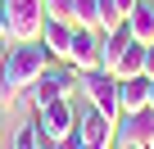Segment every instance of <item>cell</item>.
Wrapping results in <instances>:
<instances>
[{
    "mask_svg": "<svg viewBox=\"0 0 154 149\" xmlns=\"http://www.w3.org/2000/svg\"><path fill=\"white\" fill-rule=\"evenodd\" d=\"M54 59H50V50L41 45V41H14L9 50H5V59H0V104H18L23 95H27V86L41 77V72L50 68Z\"/></svg>",
    "mask_w": 154,
    "mask_h": 149,
    "instance_id": "obj_1",
    "label": "cell"
},
{
    "mask_svg": "<svg viewBox=\"0 0 154 149\" xmlns=\"http://www.w3.org/2000/svg\"><path fill=\"white\" fill-rule=\"evenodd\" d=\"M77 95H82V72L68 68V63H50L41 77L27 86V104H32V113L45 109V104H54V100H77Z\"/></svg>",
    "mask_w": 154,
    "mask_h": 149,
    "instance_id": "obj_2",
    "label": "cell"
},
{
    "mask_svg": "<svg viewBox=\"0 0 154 149\" xmlns=\"http://www.w3.org/2000/svg\"><path fill=\"white\" fill-rule=\"evenodd\" d=\"M82 100L91 104V109H100L104 118H122V109H118V77H113V72H86V77H82Z\"/></svg>",
    "mask_w": 154,
    "mask_h": 149,
    "instance_id": "obj_3",
    "label": "cell"
},
{
    "mask_svg": "<svg viewBox=\"0 0 154 149\" xmlns=\"http://www.w3.org/2000/svg\"><path fill=\"white\" fill-rule=\"evenodd\" d=\"M77 136H82L86 149H113V145H118V122L104 118L100 109L82 104V109H77Z\"/></svg>",
    "mask_w": 154,
    "mask_h": 149,
    "instance_id": "obj_4",
    "label": "cell"
},
{
    "mask_svg": "<svg viewBox=\"0 0 154 149\" xmlns=\"http://www.w3.org/2000/svg\"><path fill=\"white\" fill-rule=\"evenodd\" d=\"M5 5H9V36L14 41H41L45 0H5Z\"/></svg>",
    "mask_w": 154,
    "mask_h": 149,
    "instance_id": "obj_5",
    "label": "cell"
},
{
    "mask_svg": "<svg viewBox=\"0 0 154 149\" xmlns=\"http://www.w3.org/2000/svg\"><path fill=\"white\" fill-rule=\"evenodd\" d=\"M77 100H54V104H45V109H36V127H41V136L54 145V140H63V136H72L77 131Z\"/></svg>",
    "mask_w": 154,
    "mask_h": 149,
    "instance_id": "obj_6",
    "label": "cell"
},
{
    "mask_svg": "<svg viewBox=\"0 0 154 149\" xmlns=\"http://www.w3.org/2000/svg\"><path fill=\"white\" fill-rule=\"evenodd\" d=\"M68 68H77L86 77V72H100V32L95 27H72V45H68Z\"/></svg>",
    "mask_w": 154,
    "mask_h": 149,
    "instance_id": "obj_7",
    "label": "cell"
},
{
    "mask_svg": "<svg viewBox=\"0 0 154 149\" xmlns=\"http://www.w3.org/2000/svg\"><path fill=\"white\" fill-rule=\"evenodd\" d=\"M118 145H154V109L122 113L118 118ZM113 145V149H118Z\"/></svg>",
    "mask_w": 154,
    "mask_h": 149,
    "instance_id": "obj_8",
    "label": "cell"
},
{
    "mask_svg": "<svg viewBox=\"0 0 154 149\" xmlns=\"http://www.w3.org/2000/svg\"><path fill=\"white\" fill-rule=\"evenodd\" d=\"M41 45L50 50V59H54V63H63V59H68V45H72V23L45 18V27H41Z\"/></svg>",
    "mask_w": 154,
    "mask_h": 149,
    "instance_id": "obj_9",
    "label": "cell"
},
{
    "mask_svg": "<svg viewBox=\"0 0 154 149\" xmlns=\"http://www.w3.org/2000/svg\"><path fill=\"white\" fill-rule=\"evenodd\" d=\"M118 109H122V113L149 109V77H127V82H118Z\"/></svg>",
    "mask_w": 154,
    "mask_h": 149,
    "instance_id": "obj_10",
    "label": "cell"
},
{
    "mask_svg": "<svg viewBox=\"0 0 154 149\" xmlns=\"http://www.w3.org/2000/svg\"><path fill=\"white\" fill-rule=\"evenodd\" d=\"M127 27L140 45H154V0H136L131 14H127Z\"/></svg>",
    "mask_w": 154,
    "mask_h": 149,
    "instance_id": "obj_11",
    "label": "cell"
},
{
    "mask_svg": "<svg viewBox=\"0 0 154 149\" xmlns=\"http://www.w3.org/2000/svg\"><path fill=\"white\" fill-rule=\"evenodd\" d=\"M113 77H118V82H127V77H145V45H140V41H131V45L118 54Z\"/></svg>",
    "mask_w": 154,
    "mask_h": 149,
    "instance_id": "obj_12",
    "label": "cell"
},
{
    "mask_svg": "<svg viewBox=\"0 0 154 149\" xmlns=\"http://www.w3.org/2000/svg\"><path fill=\"white\" fill-rule=\"evenodd\" d=\"M136 0H100V32H113L118 23H127Z\"/></svg>",
    "mask_w": 154,
    "mask_h": 149,
    "instance_id": "obj_13",
    "label": "cell"
},
{
    "mask_svg": "<svg viewBox=\"0 0 154 149\" xmlns=\"http://www.w3.org/2000/svg\"><path fill=\"white\" fill-rule=\"evenodd\" d=\"M72 27H95L100 32V0H72Z\"/></svg>",
    "mask_w": 154,
    "mask_h": 149,
    "instance_id": "obj_14",
    "label": "cell"
},
{
    "mask_svg": "<svg viewBox=\"0 0 154 149\" xmlns=\"http://www.w3.org/2000/svg\"><path fill=\"white\" fill-rule=\"evenodd\" d=\"M41 145H50V140L41 136V127H36V118H32V122H23V127L14 131V149H41Z\"/></svg>",
    "mask_w": 154,
    "mask_h": 149,
    "instance_id": "obj_15",
    "label": "cell"
},
{
    "mask_svg": "<svg viewBox=\"0 0 154 149\" xmlns=\"http://www.w3.org/2000/svg\"><path fill=\"white\" fill-rule=\"evenodd\" d=\"M45 18H59V23H72V0H45Z\"/></svg>",
    "mask_w": 154,
    "mask_h": 149,
    "instance_id": "obj_16",
    "label": "cell"
},
{
    "mask_svg": "<svg viewBox=\"0 0 154 149\" xmlns=\"http://www.w3.org/2000/svg\"><path fill=\"white\" fill-rule=\"evenodd\" d=\"M0 36H9V5L0 0Z\"/></svg>",
    "mask_w": 154,
    "mask_h": 149,
    "instance_id": "obj_17",
    "label": "cell"
},
{
    "mask_svg": "<svg viewBox=\"0 0 154 149\" xmlns=\"http://www.w3.org/2000/svg\"><path fill=\"white\" fill-rule=\"evenodd\" d=\"M145 77L154 82V45H145Z\"/></svg>",
    "mask_w": 154,
    "mask_h": 149,
    "instance_id": "obj_18",
    "label": "cell"
},
{
    "mask_svg": "<svg viewBox=\"0 0 154 149\" xmlns=\"http://www.w3.org/2000/svg\"><path fill=\"white\" fill-rule=\"evenodd\" d=\"M14 45V36H0V59H5V50Z\"/></svg>",
    "mask_w": 154,
    "mask_h": 149,
    "instance_id": "obj_19",
    "label": "cell"
},
{
    "mask_svg": "<svg viewBox=\"0 0 154 149\" xmlns=\"http://www.w3.org/2000/svg\"><path fill=\"white\" fill-rule=\"evenodd\" d=\"M149 109H154V82H149Z\"/></svg>",
    "mask_w": 154,
    "mask_h": 149,
    "instance_id": "obj_20",
    "label": "cell"
},
{
    "mask_svg": "<svg viewBox=\"0 0 154 149\" xmlns=\"http://www.w3.org/2000/svg\"><path fill=\"white\" fill-rule=\"evenodd\" d=\"M0 127H5V104H0Z\"/></svg>",
    "mask_w": 154,
    "mask_h": 149,
    "instance_id": "obj_21",
    "label": "cell"
},
{
    "mask_svg": "<svg viewBox=\"0 0 154 149\" xmlns=\"http://www.w3.org/2000/svg\"><path fill=\"white\" fill-rule=\"evenodd\" d=\"M41 149H50V145H41Z\"/></svg>",
    "mask_w": 154,
    "mask_h": 149,
    "instance_id": "obj_22",
    "label": "cell"
}]
</instances>
